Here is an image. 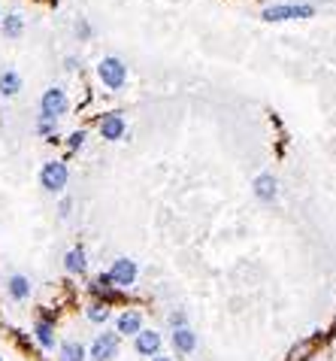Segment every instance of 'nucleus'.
<instances>
[{"label": "nucleus", "mask_w": 336, "mask_h": 361, "mask_svg": "<svg viewBox=\"0 0 336 361\" xmlns=\"http://www.w3.org/2000/svg\"><path fill=\"white\" fill-rule=\"evenodd\" d=\"M6 295L12 297V301H28L30 297V280L25 273H12L10 280H6Z\"/></svg>", "instance_id": "11"}, {"label": "nucleus", "mask_w": 336, "mask_h": 361, "mask_svg": "<svg viewBox=\"0 0 336 361\" xmlns=\"http://www.w3.org/2000/svg\"><path fill=\"white\" fill-rule=\"evenodd\" d=\"M58 128V119H49V116H40V121H36V130H40L43 137H52Z\"/></svg>", "instance_id": "20"}, {"label": "nucleus", "mask_w": 336, "mask_h": 361, "mask_svg": "<svg viewBox=\"0 0 336 361\" xmlns=\"http://www.w3.org/2000/svg\"><path fill=\"white\" fill-rule=\"evenodd\" d=\"M149 361H173V358H167V355H155V358H149Z\"/></svg>", "instance_id": "23"}, {"label": "nucleus", "mask_w": 336, "mask_h": 361, "mask_svg": "<svg viewBox=\"0 0 336 361\" xmlns=\"http://www.w3.org/2000/svg\"><path fill=\"white\" fill-rule=\"evenodd\" d=\"M315 15L312 6H297V3H282V6H270L264 10V19L266 21H288V19H309Z\"/></svg>", "instance_id": "7"}, {"label": "nucleus", "mask_w": 336, "mask_h": 361, "mask_svg": "<svg viewBox=\"0 0 336 361\" xmlns=\"http://www.w3.org/2000/svg\"><path fill=\"white\" fill-rule=\"evenodd\" d=\"M21 91V76L15 73V70H3L0 73V95L3 97H12V95H19Z\"/></svg>", "instance_id": "15"}, {"label": "nucleus", "mask_w": 336, "mask_h": 361, "mask_svg": "<svg viewBox=\"0 0 336 361\" xmlns=\"http://www.w3.org/2000/svg\"><path fill=\"white\" fill-rule=\"evenodd\" d=\"M67 110H70V97H67L64 88L55 86V88L43 91V97H40V113H43V116L58 119V116H64Z\"/></svg>", "instance_id": "5"}, {"label": "nucleus", "mask_w": 336, "mask_h": 361, "mask_svg": "<svg viewBox=\"0 0 336 361\" xmlns=\"http://www.w3.org/2000/svg\"><path fill=\"white\" fill-rule=\"evenodd\" d=\"M143 331V313L140 310H125L116 319V334L118 337H136Z\"/></svg>", "instance_id": "9"}, {"label": "nucleus", "mask_w": 336, "mask_h": 361, "mask_svg": "<svg viewBox=\"0 0 336 361\" xmlns=\"http://www.w3.org/2000/svg\"><path fill=\"white\" fill-rule=\"evenodd\" d=\"M106 276H109L112 286L131 289L136 282V276H140V267H136V261H131V258H116L112 261V267L106 271Z\"/></svg>", "instance_id": "4"}, {"label": "nucleus", "mask_w": 336, "mask_h": 361, "mask_svg": "<svg viewBox=\"0 0 336 361\" xmlns=\"http://www.w3.org/2000/svg\"><path fill=\"white\" fill-rule=\"evenodd\" d=\"M97 130H101V137L103 140H109V143H116L125 137V130H127V121L121 113H109V116H103L101 119V125H97Z\"/></svg>", "instance_id": "8"}, {"label": "nucleus", "mask_w": 336, "mask_h": 361, "mask_svg": "<svg viewBox=\"0 0 336 361\" xmlns=\"http://www.w3.org/2000/svg\"><path fill=\"white\" fill-rule=\"evenodd\" d=\"M170 325H173V328H182V325H185V313H170Z\"/></svg>", "instance_id": "22"}, {"label": "nucleus", "mask_w": 336, "mask_h": 361, "mask_svg": "<svg viewBox=\"0 0 336 361\" xmlns=\"http://www.w3.org/2000/svg\"><path fill=\"white\" fill-rule=\"evenodd\" d=\"M161 347H164L161 334L151 331V328H143V331L134 337V352H136V355H143V358H155V355H161Z\"/></svg>", "instance_id": "6"}, {"label": "nucleus", "mask_w": 336, "mask_h": 361, "mask_svg": "<svg viewBox=\"0 0 336 361\" xmlns=\"http://www.w3.org/2000/svg\"><path fill=\"white\" fill-rule=\"evenodd\" d=\"M97 76H101V82L109 91H118V88H125V82H127V67L121 58L106 55L101 64H97Z\"/></svg>", "instance_id": "1"}, {"label": "nucleus", "mask_w": 336, "mask_h": 361, "mask_svg": "<svg viewBox=\"0 0 336 361\" xmlns=\"http://www.w3.org/2000/svg\"><path fill=\"white\" fill-rule=\"evenodd\" d=\"M112 289H116V286H112V282H109V276H106V273L97 276V280H94V286H91V291H94V295H103L106 301H109V297L116 295V291H112Z\"/></svg>", "instance_id": "19"}, {"label": "nucleus", "mask_w": 336, "mask_h": 361, "mask_svg": "<svg viewBox=\"0 0 336 361\" xmlns=\"http://www.w3.org/2000/svg\"><path fill=\"white\" fill-rule=\"evenodd\" d=\"M21 30H25V19H21L19 12L6 15V19H3V37H10V40H15V37H21Z\"/></svg>", "instance_id": "18"}, {"label": "nucleus", "mask_w": 336, "mask_h": 361, "mask_svg": "<svg viewBox=\"0 0 336 361\" xmlns=\"http://www.w3.org/2000/svg\"><path fill=\"white\" fill-rule=\"evenodd\" d=\"M255 195H258V201H273V197L279 195V182H276V176L273 173H261L255 179Z\"/></svg>", "instance_id": "13"}, {"label": "nucleus", "mask_w": 336, "mask_h": 361, "mask_svg": "<svg viewBox=\"0 0 336 361\" xmlns=\"http://www.w3.org/2000/svg\"><path fill=\"white\" fill-rule=\"evenodd\" d=\"M67 179H70V170H67L64 161H45L40 170V186L49 191V195H58V191L67 188Z\"/></svg>", "instance_id": "2"}, {"label": "nucleus", "mask_w": 336, "mask_h": 361, "mask_svg": "<svg viewBox=\"0 0 336 361\" xmlns=\"http://www.w3.org/2000/svg\"><path fill=\"white\" fill-rule=\"evenodd\" d=\"M85 316L88 322H94V325H103V322H109V304L106 301H94V304H88V310H85Z\"/></svg>", "instance_id": "17"}, {"label": "nucleus", "mask_w": 336, "mask_h": 361, "mask_svg": "<svg viewBox=\"0 0 336 361\" xmlns=\"http://www.w3.org/2000/svg\"><path fill=\"white\" fill-rule=\"evenodd\" d=\"M0 361H3V358H0Z\"/></svg>", "instance_id": "24"}, {"label": "nucleus", "mask_w": 336, "mask_h": 361, "mask_svg": "<svg viewBox=\"0 0 336 361\" xmlns=\"http://www.w3.org/2000/svg\"><path fill=\"white\" fill-rule=\"evenodd\" d=\"M85 358H88V349L79 340L61 343V361H85Z\"/></svg>", "instance_id": "16"}, {"label": "nucleus", "mask_w": 336, "mask_h": 361, "mask_svg": "<svg viewBox=\"0 0 336 361\" xmlns=\"http://www.w3.org/2000/svg\"><path fill=\"white\" fill-rule=\"evenodd\" d=\"M64 271L73 273V276H79V273L88 271V255H85V249H82V246H73V249L64 255Z\"/></svg>", "instance_id": "12"}, {"label": "nucleus", "mask_w": 336, "mask_h": 361, "mask_svg": "<svg viewBox=\"0 0 336 361\" xmlns=\"http://www.w3.org/2000/svg\"><path fill=\"white\" fill-rule=\"evenodd\" d=\"M34 340L40 343V349H45V352L55 349V325H52L49 319H40L34 325Z\"/></svg>", "instance_id": "14"}, {"label": "nucleus", "mask_w": 336, "mask_h": 361, "mask_svg": "<svg viewBox=\"0 0 336 361\" xmlns=\"http://www.w3.org/2000/svg\"><path fill=\"white\" fill-rule=\"evenodd\" d=\"M118 349H121V337L116 331H103L91 340L88 355H91V361H112V358H118Z\"/></svg>", "instance_id": "3"}, {"label": "nucleus", "mask_w": 336, "mask_h": 361, "mask_svg": "<svg viewBox=\"0 0 336 361\" xmlns=\"http://www.w3.org/2000/svg\"><path fill=\"white\" fill-rule=\"evenodd\" d=\"M85 130H73L70 137H67V146H70V149H82V143H85Z\"/></svg>", "instance_id": "21"}, {"label": "nucleus", "mask_w": 336, "mask_h": 361, "mask_svg": "<svg viewBox=\"0 0 336 361\" xmlns=\"http://www.w3.org/2000/svg\"><path fill=\"white\" fill-rule=\"evenodd\" d=\"M173 349L179 352V355H191V352L197 349V334L191 331L188 325H182V328H173Z\"/></svg>", "instance_id": "10"}]
</instances>
